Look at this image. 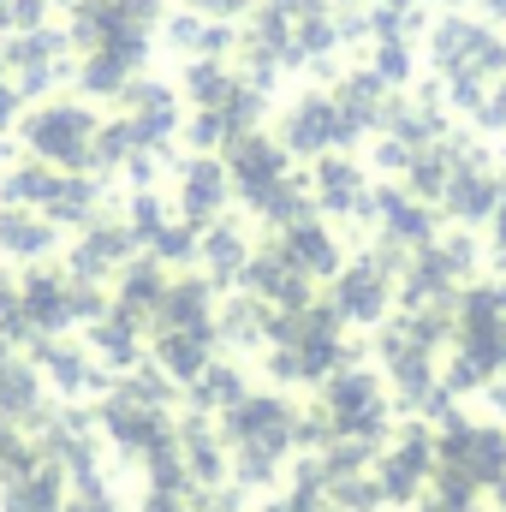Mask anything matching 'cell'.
Masks as SVG:
<instances>
[{
    "label": "cell",
    "mask_w": 506,
    "mask_h": 512,
    "mask_svg": "<svg viewBox=\"0 0 506 512\" xmlns=\"http://www.w3.org/2000/svg\"><path fill=\"white\" fill-rule=\"evenodd\" d=\"M268 304L251 298V292H239V298H227L221 310H215V340H227L233 352H268Z\"/></svg>",
    "instance_id": "cb8c5ba5"
},
{
    "label": "cell",
    "mask_w": 506,
    "mask_h": 512,
    "mask_svg": "<svg viewBox=\"0 0 506 512\" xmlns=\"http://www.w3.org/2000/svg\"><path fill=\"white\" fill-rule=\"evenodd\" d=\"M387 304H393V274L381 262H346L328 286V310L346 322V328H381L387 322Z\"/></svg>",
    "instance_id": "52a82bcc"
},
{
    "label": "cell",
    "mask_w": 506,
    "mask_h": 512,
    "mask_svg": "<svg viewBox=\"0 0 506 512\" xmlns=\"http://www.w3.org/2000/svg\"><path fill=\"white\" fill-rule=\"evenodd\" d=\"M215 286L203 280V274H173L167 280V292H161V304H155V322H149V334L155 328H185V334H215Z\"/></svg>",
    "instance_id": "5bb4252c"
},
{
    "label": "cell",
    "mask_w": 506,
    "mask_h": 512,
    "mask_svg": "<svg viewBox=\"0 0 506 512\" xmlns=\"http://www.w3.org/2000/svg\"><path fill=\"white\" fill-rule=\"evenodd\" d=\"M197 262H203V280L209 286H239L245 262H251V245L239 233V221H215L197 233Z\"/></svg>",
    "instance_id": "7402d4cb"
},
{
    "label": "cell",
    "mask_w": 506,
    "mask_h": 512,
    "mask_svg": "<svg viewBox=\"0 0 506 512\" xmlns=\"http://www.w3.org/2000/svg\"><path fill=\"white\" fill-rule=\"evenodd\" d=\"M18 304H24V322H30L36 340H54V334H66L78 322L72 316V274H54L42 262L18 280Z\"/></svg>",
    "instance_id": "8fae6325"
},
{
    "label": "cell",
    "mask_w": 506,
    "mask_h": 512,
    "mask_svg": "<svg viewBox=\"0 0 506 512\" xmlns=\"http://www.w3.org/2000/svg\"><path fill=\"white\" fill-rule=\"evenodd\" d=\"M370 477H376V489H381V507H417L423 489L435 483V435H429V423L411 417L376 453Z\"/></svg>",
    "instance_id": "3957f363"
},
{
    "label": "cell",
    "mask_w": 506,
    "mask_h": 512,
    "mask_svg": "<svg viewBox=\"0 0 506 512\" xmlns=\"http://www.w3.org/2000/svg\"><path fill=\"white\" fill-rule=\"evenodd\" d=\"M131 256H137V239H131V227H114V221H90L84 227V239L72 245V280H90V286H102V280H120V268H126Z\"/></svg>",
    "instance_id": "4fadbf2b"
},
{
    "label": "cell",
    "mask_w": 506,
    "mask_h": 512,
    "mask_svg": "<svg viewBox=\"0 0 506 512\" xmlns=\"http://www.w3.org/2000/svg\"><path fill=\"white\" fill-rule=\"evenodd\" d=\"M233 84H239V72H233L227 60H191V66H185V78H179V90H185V102H191V108H221Z\"/></svg>",
    "instance_id": "83f0119b"
},
{
    "label": "cell",
    "mask_w": 506,
    "mask_h": 512,
    "mask_svg": "<svg viewBox=\"0 0 506 512\" xmlns=\"http://www.w3.org/2000/svg\"><path fill=\"white\" fill-rule=\"evenodd\" d=\"M215 429H221L227 447H256V453H274V459L298 453V405L286 393H245L233 411H221Z\"/></svg>",
    "instance_id": "277c9868"
},
{
    "label": "cell",
    "mask_w": 506,
    "mask_h": 512,
    "mask_svg": "<svg viewBox=\"0 0 506 512\" xmlns=\"http://www.w3.org/2000/svg\"><path fill=\"white\" fill-rule=\"evenodd\" d=\"M24 143L36 161L48 167H90V143H96V114L78 108V102H48L24 120Z\"/></svg>",
    "instance_id": "5b68a950"
},
{
    "label": "cell",
    "mask_w": 506,
    "mask_h": 512,
    "mask_svg": "<svg viewBox=\"0 0 506 512\" xmlns=\"http://www.w3.org/2000/svg\"><path fill=\"white\" fill-rule=\"evenodd\" d=\"M489 6H495V12H506V0H489Z\"/></svg>",
    "instance_id": "b9f144b4"
},
{
    "label": "cell",
    "mask_w": 506,
    "mask_h": 512,
    "mask_svg": "<svg viewBox=\"0 0 506 512\" xmlns=\"http://www.w3.org/2000/svg\"><path fill=\"white\" fill-rule=\"evenodd\" d=\"M340 143H352V131L340 120V108H334V96H298L292 108H286V120H280V149L286 155H334Z\"/></svg>",
    "instance_id": "30bf717a"
},
{
    "label": "cell",
    "mask_w": 506,
    "mask_h": 512,
    "mask_svg": "<svg viewBox=\"0 0 506 512\" xmlns=\"http://www.w3.org/2000/svg\"><path fill=\"white\" fill-rule=\"evenodd\" d=\"M328 501H334V512H381V489L370 471H358V477H334Z\"/></svg>",
    "instance_id": "1f68e13d"
},
{
    "label": "cell",
    "mask_w": 506,
    "mask_h": 512,
    "mask_svg": "<svg viewBox=\"0 0 506 512\" xmlns=\"http://www.w3.org/2000/svg\"><path fill=\"white\" fill-rule=\"evenodd\" d=\"M239 292H251V298H262L268 310H304L310 304V280L286 262V256L274 251H256L251 262H245V274H239Z\"/></svg>",
    "instance_id": "9a60e30c"
},
{
    "label": "cell",
    "mask_w": 506,
    "mask_h": 512,
    "mask_svg": "<svg viewBox=\"0 0 506 512\" xmlns=\"http://www.w3.org/2000/svg\"><path fill=\"white\" fill-rule=\"evenodd\" d=\"M30 364L42 370L48 393H66V399L114 393V376L96 364V352H90V346H72L66 334H54V340H36V346H30Z\"/></svg>",
    "instance_id": "ba28073f"
},
{
    "label": "cell",
    "mask_w": 506,
    "mask_h": 512,
    "mask_svg": "<svg viewBox=\"0 0 506 512\" xmlns=\"http://www.w3.org/2000/svg\"><path fill=\"white\" fill-rule=\"evenodd\" d=\"M66 471L60 465H48V459H36L30 471H18V477H6L0 483V512H66Z\"/></svg>",
    "instance_id": "ffe728a7"
},
{
    "label": "cell",
    "mask_w": 506,
    "mask_h": 512,
    "mask_svg": "<svg viewBox=\"0 0 506 512\" xmlns=\"http://www.w3.org/2000/svg\"><path fill=\"white\" fill-rule=\"evenodd\" d=\"M167 221H173V215H167V203H161L155 191H137V197H131V221H126V227H131V239H137V245H149Z\"/></svg>",
    "instance_id": "d6a6232c"
},
{
    "label": "cell",
    "mask_w": 506,
    "mask_h": 512,
    "mask_svg": "<svg viewBox=\"0 0 506 512\" xmlns=\"http://www.w3.org/2000/svg\"><path fill=\"white\" fill-rule=\"evenodd\" d=\"M310 197H316V209H328V215H364V221L376 215V209H370V179H364V167L346 161V155H322V161H316Z\"/></svg>",
    "instance_id": "2e32d148"
},
{
    "label": "cell",
    "mask_w": 506,
    "mask_h": 512,
    "mask_svg": "<svg viewBox=\"0 0 506 512\" xmlns=\"http://www.w3.org/2000/svg\"><path fill=\"white\" fill-rule=\"evenodd\" d=\"M227 179H233V191L262 209L292 173H286V149L274 143V137H262V131H239L233 143H227Z\"/></svg>",
    "instance_id": "9c48e42d"
},
{
    "label": "cell",
    "mask_w": 506,
    "mask_h": 512,
    "mask_svg": "<svg viewBox=\"0 0 506 512\" xmlns=\"http://www.w3.org/2000/svg\"><path fill=\"white\" fill-rule=\"evenodd\" d=\"M42 215H48L54 227H90V215H96V179L60 173V185H54V197H48Z\"/></svg>",
    "instance_id": "f1b7e54d"
},
{
    "label": "cell",
    "mask_w": 506,
    "mask_h": 512,
    "mask_svg": "<svg viewBox=\"0 0 506 512\" xmlns=\"http://www.w3.org/2000/svg\"><path fill=\"white\" fill-rule=\"evenodd\" d=\"M274 251L286 256L304 280H334L346 262H340V239L310 215V221H298V227H286V233H274Z\"/></svg>",
    "instance_id": "d6986e66"
},
{
    "label": "cell",
    "mask_w": 506,
    "mask_h": 512,
    "mask_svg": "<svg viewBox=\"0 0 506 512\" xmlns=\"http://www.w3.org/2000/svg\"><path fill=\"white\" fill-rule=\"evenodd\" d=\"M96 429L114 441V453L131 459V465H143L149 453H161L179 429H173V411H149V405H131V399H102V411H96Z\"/></svg>",
    "instance_id": "8992f818"
},
{
    "label": "cell",
    "mask_w": 506,
    "mask_h": 512,
    "mask_svg": "<svg viewBox=\"0 0 506 512\" xmlns=\"http://www.w3.org/2000/svg\"><path fill=\"white\" fill-rule=\"evenodd\" d=\"M191 12H203V18H215V24H227V18H239V12H245V0H191Z\"/></svg>",
    "instance_id": "74e56055"
},
{
    "label": "cell",
    "mask_w": 506,
    "mask_h": 512,
    "mask_svg": "<svg viewBox=\"0 0 506 512\" xmlns=\"http://www.w3.org/2000/svg\"><path fill=\"white\" fill-rule=\"evenodd\" d=\"M143 334H149V328H143L137 316H126V310L108 304V310L90 322V340H84V346L96 352L102 370H131V364H143Z\"/></svg>",
    "instance_id": "44dd1931"
},
{
    "label": "cell",
    "mask_w": 506,
    "mask_h": 512,
    "mask_svg": "<svg viewBox=\"0 0 506 512\" xmlns=\"http://www.w3.org/2000/svg\"><path fill=\"white\" fill-rule=\"evenodd\" d=\"M322 411L334 423V435H352V441H387V423H393V393L381 382V370L370 364H346L322 382Z\"/></svg>",
    "instance_id": "6da1fadb"
},
{
    "label": "cell",
    "mask_w": 506,
    "mask_h": 512,
    "mask_svg": "<svg viewBox=\"0 0 506 512\" xmlns=\"http://www.w3.org/2000/svg\"><path fill=\"white\" fill-rule=\"evenodd\" d=\"M227 197H233L227 161H215V155H191V161L179 167V221H191L197 233L221 221Z\"/></svg>",
    "instance_id": "7c38bea8"
},
{
    "label": "cell",
    "mask_w": 506,
    "mask_h": 512,
    "mask_svg": "<svg viewBox=\"0 0 506 512\" xmlns=\"http://www.w3.org/2000/svg\"><path fill=\"white\" fill-rule=\"evenodd\" d=\"M191 393V411H203V417H221V411H233L251 387H245V370L239 364H227V358H215L197 382L185 387Z\"/></svg>",
    "instance_id": "4316f807"
},
{
    "label": "cell",
    "mask_w": 506,
    "mask_h": 512,
    "mask_svg": "<svg viewBox=\"0 0 506 512\" xmlns=\"http://www.w3.org/2000/svg\"><path fill=\"white\" fill-rule=\"evenodd\" d=\"M66 512H126V507L114 501L108 483H90V489H72V495H66Z\"/></svg>",
    "instance_id": "8d00e7d4"
},
{
    "label": "cell",
    "mask_w": 506,
    "mask_h": 512,
    "mask_svg": "<svg viewBox=\"0 0 506 512\" xmlns=\"http://www.w3.org/2000/svg\"><path fill=\"white\" fill-rule=\"evenodd\" d=\"M495 501H501V512H506V477H501V483H495Z\"/></svg>",
    "instance_id": "f35d334b"
},
{
    "label": "cell",
    "mask_w": 506,
    "mask_h": 512,
    "mask_svg": "<svg viewBox=\"0 0 506 512\" xmlns=\"http://www.w3.org/2000/svg\"><path fill=\"white\" fill-rule=\"evenodd\" d=\"M441 203H447L453 221H489V215L501 209V185H495L489 173H477V167H453Z\"/></svg>",
    "instance_id": "484cf974"
},
{
    "label": "cell",
    "mask_w": 506,
    "mask_h": 512,
    "mask_svg": "<svg viewBox=\"0 0 506 512\" xmlns=\"http://www.w3.org/2000/svg\"><path fill=\"white\" fill-rule=\"evenodd\" d=\"M376 6H411V0H376Z\"/></svg>",
    "instance_id": "ab89813d"
},
{
    "label": "cell",
    "mask_w": 506,
    "mask_h": 512,
    "mask_svg": "<svg viewBox=\"0 0 506 512\" xmlns=\"http://www.w3.org/2000/svg\"><path fill=\"white\" fill-rule=\"evenodd\" d=\"M173 393L179 387L167 382L155 364H131L114 376V399H131V405H149V411H173Z\"/></svg>",
    "instance_id": "f546056e"
},
{
    "label": "cell",
    "mask_w": 506,
    "mask_h": 512,
    "mask_svg": "<svg viewBox=\"0 0 506 512\" xmlns=\"http://www.w3.org/2000/svg\"><path fill=\"white\" fill-rule=\"evenodd\" d=\"M149 364L173 387H191L215 364V334H185V328H155L149 334Z\"/></svg>",
    "instance_id": "e0dca14e"
},
{
    "label": "cell",
    "mask_w": 506,
    "mask_h": 512,
    "mask_svg": "<svg viewBox=\"0 0 506 512\" xmlns=\"http://www.w3.org/2000/svg\"><path fill=\"white\" fill-rule=\"evenodd\" d=\"M6 155H12V149H6V137H0V161H6Z\"/></svg>",
    "instance_id": "60d3db41"
},
{
    "label": "cell",
    "mask_w": 506,
    "mask_h": 512,
    "mask_svg": "<svg viewBox=\"0 0 506 512\" xmlns=\"http://www.w3.org/2000/svg\"><path fill=\"white\" fill-rule=\"evenodd\" d=\"M435 477L471 483L477 495L495 489V483L506 477V429H495V423H471V417H453V423L435 435Z\"/></svg>",
    "instance_id": "7a4b0ae2"
},
{
    "label": "cell",
    "mask_w": 506,
    "mask_h": 512,
    "mask_svg": "<svg viewBox=\"0 0 506 512\" xmlns=\"http://www.w3.org/2000/svg\"><path fill=\"white\" fill-rule=\"evenodd\" d=\"M54 245H60V227L48 215H36V209H0V256L36 268L42 256H54Z\"/></svg>",
    "instance_id": "603a6c76"
},
{
    "label": "cell",
    "mask_w": 506,
    "mask_h": 512,
    "mask_svg": "<svg viewBox=\"0 0 506 512\" xmlns=\"http://www.w3.org/2000/svg\"><path fill=\"white\" fill-rule=\"evenodd\" d=\"M167 280H173V274H167L155 256H143V262L131 256L126 268H120V292H114V310H126V316H137V322L149 328V322H155V304H161V292H167Z\"/></svg>",
    "instance_id": "d4e9b609"
},
{
    "label": "cell",
    "mask_w": 506,
    "mask_h": 512,
    "mask_svg": "<svg viewBox=\"0 0 506 512\" xmlns=\"http://www.w3.org/2000/svg\"><path fill=\"white\" fill-rule=\"evenodd\" d=\"M370 209H376V221H381V239H393V245H405V251L435 245V215H429V203H417L411 191L381 185V191H370Z\"/></svg>",
    "instance_id": "ac0fdd59"
},
{
    "label": "cell",
    "mask_w": 506,
    "mask_h": 512,
    "mask_svg": "<svg viewBox=\"0 0 506 512\" xmlns=\"http://www.w3.org/2000/svg\"><path fill=\"white\" fill-rule=\"evenodd\" d=\"M370 72H376L381 84H405V78H411V48H405L399 36H381V42H376V60H370Z\"/></svg>",
    "instance_id": "e575fe53"
},
{
    "label": "cell",
    "mask_w": 506,
    "mask_h": 512,
    "mask_svg": "<svg viewBox=\"0 0 506 512\" xmlns=\"http://www.w3.org/2000/svg\"><path fill=\"white\" fill-rule=\"evenodd\" d=\"M262 370H268L274 387H310V370H304L298 346H268V352H262Z\"/></svg>",
    "instance_id": "836d02e7"
},
{
    "label": "cell",
    "mask_w": 506,
    "mask_h": 512,
    "mask_svg": "<svg viewBox=\"0 0 506 512\" xmlns=\"http://www.w3.org/2000/svg\"><path fill=\"white\" fill-rule=\"evenodd\" d=\"M137 512H197V489H143Z\"/></svg>",
    "instance_id": "d590c367"
},
{
    "label": "cell",
    "mask_w": 506,
    "mask_h": 512,
    "mask_svg": "<svg viewBox=\"0 0 506 512\" xmlns=\"http://www.w3.org/2000/svg\"><path fill=\"white\" fill-rule=\"evenodd\" d=\"M143 256H155L161 268H185V262H197V227L173 215V221H167V227L143 245Z\"/></svg>",
    "instance_id": "4dcf8cb0"
}]
</instances>
